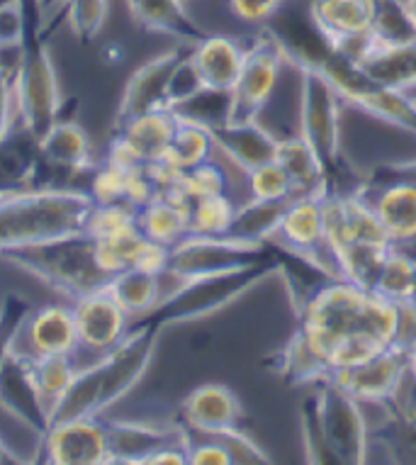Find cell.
<instances>
[{
	"label": "cell",
	"mask_w": 416,
	"mask_h": 465,
	"mask_svg": "<svg viewBox=\"0 0 416 465\" xmlns=\"http://www.w3.org/2000/svg\"><path fill=\"white\" fill-rule=\"evenodd\" d=\"M246 191L249 198L256 200H290L295 198L292 181L278 161H268L263 166L246 173Z\"/></svg>",
	"instance_id": "obj_36"
},
{
	"label": "cell",
	"mask_w": 416,
	"mask_h": 465,
	"mask_svg": "<svg viewBox=\"0 0 416 465\" xmlns=\"http://www.w3.org/2000/svg\"><path fill=\"white\" fill-rule=\"evenodd\" d=\"M275 271V259L272 252L265 259L249 263V266L224 271V273L200 275L183 281V285L173 295L156 310V322L159 324H175V322L203 320L210 314L220 312L234 300L246 295L256 282L263 281V275Z\"/></svg>",
	"instance_id": "obj_4"
},
{
	"label": "cell",
	"mask_w": 416,
	"mask_h": 465,
	"mask_svg": "<svg viewBox=\"0 0 416 465\" xmlns=\"http://www.w3.org/2000/svg\"><path fill=\"white\" fill-rule=\"evenodd\" d=\"M278 139L281 137H275L261 120H232L214 130L217 152L243 176L268 161H275Z\"/></svg>",
	"instance_id": "obj_17"
},
{
	"label": "cell",
	"mask_w": 416,
	"mask_h": 465,
	"mask_svg": "<svg viewBox=\"0 0 416 465\" xmlns=\"http://www.w3.org/2000/svg\"><path fill=\"white\" fill-rule=\"evenodd\" d=\"M295 339L319 371V381L365 363L394 346L397 305L378 292L333 278L300 310Z\"/></svg>",
	"instance_id": "obj_1"
},
{
	"label": "cell",
	"mask_w": 416,
	"mask_h": 465,
	"mask_svg": "<svg viewBox=\"0 0 416 465\" xmlns=\"http://www.w3.org/2000/svg\"><path fill=\"white\" fill-rule=\"evenodd\" d=\"M91 195L64 191L0 195V253L85 234Z\"/></svg>",
	"instance_id": "obj_3"
},
{
	"label": "cell",
	"mask_w": 416,
	"mask_h": 465,
	"mask_svg": "<svg viewBox=\"0 0 416 465\" xmlns=\"http://www.w3.org/2000/svg\"><path fill=\"white\" fill-rule=\"evenodd\" d=\"M46 458L59 465L110 463L107 427L95 417L54 421L45 439Z\"/></svg>",
	"instance_id": "obj_13"
},
{
	"label": "cell",
	"mask_w": 416,
	"mask_h": 465,
	"mask_svg": "<svg viewBox=\"0 0 416 465\" xmlns=\"http://www.w3.org/2000/svg\"><path fill=\"white\" fill-rule=\"evenodd\" d=\"M8 450H5V446H3V443H0V463H3V460H8Z\"/></svg>",
	"instance_id": "obj_47"
},
{
	"label": "cell",
	"mask_w": 416,
	"mask_h": 465,
	"mask_svg": "<svg viewBox=\"0 0 416 465\" xmlns=\"http://www.w3.org/2000/svg\"><path fill=\"white\" fill-rule=\"evenodd\" d=\"M217 436L224 446H227L229 456H232V465H261L271 463V458L265 456L263 449L258 446L253 439H251L246 431L239 429H232V431H224V434H210Z\"/></svg>",
	"instance_id": "obj_41"
},
{
	"label": "cell",
	"mask_w": 416,
	"mask_h": 465,
	"mask_svg": "<svg viewBox=\"0 0 416 465\" xmlns=\"http://www.w3.org/2000/svg\"><path fill=\"white\" fill-rule=\"evenodd\" d=\"M203 78L197 76L195 66L190 62V52L185 54L178 66H175L173 76L168 81V93H166V107L168 110H178L181 105H185L188 100H193L197 93L203 91Z\"/></svg>",
	"instance_id": "obj_39"
},
{
	"label": "cell",
	"mask_w": 416,
	"mask_h": 465,
	"mask_svg": "<svg viewBox=\"0 0 416 465\" xmlns=\"http://www.w3.org/2000/svg\"><path fill=\"white\" fill-rule=\"evenodd\" d=\"M183 434H171L163 429L117 421L107 424V441H110V463H146V458L161 446L181 439Z\"/></svg>",
	"instance_id": "obj_27"
},
{
	"label": "cell",
	"mask_w": 416,
	"mask_h": 465,
	"mask_svg": "<svg viewBox=\"0 0 416 465\" xmlns=\"http://www.w3.org/2000/svg\"><path fill=\"white\" fill-rule=\"evenodd\" d=\"M268 244H278L288 252L310 256L317 263L336 273V261L329 242H326V214H324V195H295L285 205L281 217V227Z\"/></svg>",
	"instance_id": "obj_10"
},
{
	"label": "cell",
	"mask_w": 416,
	"mask_h": 465,
	"mask_svg": "<svg viewBox=\"0 0 416 465\" xmlns=\"http://www.w3.org/2000/svg\"><path fill=\"white\" fill-rule=\"evenodd\" d=\"M409 356H411V373H414V378H416V343H414V349H411V353H409Z\"/></svg>",
	"instance_id": "obj_46"
},
{
	"label": "cell",
	"mask_w": 416,
	"mask_h": 465,
	"mask_svg": "<svg viewBox=\"0 0 416 465\" xmlns=\"http://www.w3.org/2000/svg\"><path fill=\"white\" fill-rule=\"evenodd\" d=\"M68 3H71V0H42V15H46V13H52V10L56 8H61L66 13Z\"/></svg>",
	"instance_id": "obj_45"
},
{
	"label": "cell",
	"mask_w": 416,
	"mask_h": 465,
	"mask_svg": "<svg viewBox=\"0 0 416 465\" xmlns=\"http://www.w3.org/2000/svg\"><path fill=\"white\" fill-rule=\"evenodd\" d=\"M27 353L17 356H74L78 351V329L74 310L52 305L39 310L25 324Z\"/></svg>",
	"instance_id": "obj_20"
},
{
	"label": "cell",
	"mask_w": 416,
	"mask_h": 465,
	"mask_svg": "<svg viewBox=\"0 0 416 465\" xmlns=\"http://www.w3.org/2000/svg\"><path fill=\"white\" fill-rule=\"evenodd\" d=\"M290 200H256L246 198L236 203L234 222L227 237L243 244L265 246L281 227V217Z\"/></svg>",
	"instance_id": "obj_26"
},
{
	"label": "cell",
	"mask_w": 416,
	"mask_h": 465,
	"mask_svg": "<svg viewBox=\"0 0 416 465\" xmlns=\"http://www.w3.org/2000/svg\"><path fill=\"white\" fill-rule=\"evenodd\" d=\"M300 74V134L317 152L332 183L341 156V105L343 100L322 74L310 69Z\"/></svg>",
	"instance_id": "obj_7"
},
{
	"label": "cell",
	"mask_w": 416,
	"mask_h": 465,
	"mask_svg": "<svg viewBox=\"0 0 416 465\" xmlns=\"http://www.w3.org/2000/svg\"><path fill=\"white\" fill-rule=\"evenodd\" d=\"M120 127V137L110 146L107 163L132 171V168L149 166L163 159V153L173 142L178 114L173 110H154V113L132 117Z\"/></svg>",
	"instance_id": "obj_12"
},
{
	"label": "cell",
	"mask_w": 416,
	"mask_h": 465,
	"mask_svg": "<svg viewBox=\"0 0 416 465\" xmlns=\"http://www.w3.org/2000/svg\"><path fill=\"white\" fill-rule=\"evenodd\" d=\"M15 113V98H13V78L0 66V142L5 137Z\"/></svg>",
	"instance_id": "obj_44"
},
{
	"label": "cell",
	"mask_w": 416,
	"mask_h": 465,
	"mask_svg": "<svg viewBox=\"0 0 416 465\" xmlns=\"http://www.w3.org/2000/svg\"><path fill=\"white\" fill-rule=\"evenodd\" d=\"M39 152L59 168H84L91 163V139L76 123H56L39 139Z\"/></svg>",
	"instance_id": "obj_31"
},
{
	"label": "cell",
	"mask_w": 416,
	"mask_h": 465,
	"mask_svg": "<svg viewBox=\"0 0 416 465\" xmlns=\"http://www.w3.org/2000/svg\"><path fill=\"white\" fill-rule=\"evenodd\" d=\"M411 378V356L400 346H390L365 363L341 371L333 378L336 385L351 392L361 404H390Z\"/></svg>",
	"instance_id": "obj_11"
},
{
	"label": "cell",
	"mask_w": 416,
	"mask_h": 465,
	"mask_svg": "<svg viewBox=\"0 0 416 465\" xmlns=\"http://www.w3.org/2000/svg\"><path fill=\"white\" fill-rule=\"evenodd\" d=\"M271 253V246H253L236 242L232 237H195L188 234L171 249L168 271L181 275L183 281L200 278V275L224 273L234 268L249 266L265 259Z\"/></svg>",
	"instance_id": "obj_9"
},
{
	"label": "cell",
	"mask_w": 416,
	"mask_h": 465,
	"mask_svg": "<svg viewBox=\"0 0 416 465\" xmlns=\"http://www.w3.org/2000/svg\"><path fill=\"white\" fill-rule=\"evenodd\" d=\"M407 252L411 253V256H414V261H416V246H407Z\"/></svg>",
	"instance_id": "obj_49"
},
{
	"label": "cell",
	"mask_w": 416,
	"mask_h": 465,
	"mask_svg": "<svg viewBox=\"0 0 416 465\" xmlns=\"http://www.w3.org/2000/svg\"><path fill=\"white\" fill-rule=\"evenodd\" d=\"M372 292L390 302L416 300V261L404 246H394L387 252L380 273L375 278Z\"/></svg>",
	"instance_id": "obj_32"
},
{
	"label": "cell",
	"mask_w": 416,
	"mask_h": 465,
	"mask_svg": "<svg viewBox=\"0 0 416 465\" xmlns=\"http://www.w3.org/2000/svg\"><path fill=\"white\" fill-rule=\"evenodd\" d=\"M13 98H15V114L23 120L25 130L30 132L35 142H39L59 123L56 71L49 49L39 39L27 42L23 64L13 76Z\"/></svg>",
	"instance_id": "obj_6"
},
{
	"label": "cell",
	"mask_w": 416,
	"mask_h": 465,
	"mask_svg": "<svg viewBox=\"0 0 416 465\" xmlns=\"http://www.w3.org/2000/svg\"><path fill=\"white\" fill-rule=\"evenodd\" d=\"M307 458L322 465H361L371 453L365 407L333 381H319L302 402Z\"/></svg>",
	"instance_id": "obj_2"
},
{
	"label": "cell",
	"mask_w": 416,
	"mask_h": 465,
	"mask_svg": "<svg viewBox=\"0 0 416 465\" xmlns=\"http://www.w3.org/2000/svg\"><path fill=\"white\" fill-rule=\"evenodd\" d=\"M285 64L288 62L282 56L281 46L265 32L251 39L246 45L242 74L232 88V120H261V113L275 95Z\"/></svg>",
	"instance_id": "obj_8"
},
{
	"label": "cell",
	"mask_w": 416,
	"mask_h": 465,
	"mask_svg": "<svg viewBox=\"0 0 416 465\" xmlns=\"http://www.w3.org/2000/svg\"><path fill=\"white\" fill-rule=\"evenodd\" d=\"M372 193L365 198L371 200L372 213L378 217L380 227L394 246L416 244V183L392 181V183L371 185Z\"/></svg>",
	"instance_id": "obj_18"
},
{
	"label": "cell",
	"mask_w": 416,
	"mask_h": 465,
	"mask_svg": "<svg viewBox=\"0 0 416 465\" xmlns=\"http://www.w3.org/2000/svg\"><path fill=\"white\" fill-rule=\"evenodd\" d=\"M234 195L217 193L195 198L188 207V234L195 237H227L236 213Z\"/></svg>",
	"instance_id": "obj_34"
},
{
	"label": "cell",
	"mask_w": 416,
	"mask_h": 465,
	"mask_svg": "<svg viewBox=\"0 0 416 465\" xmlns=\"http://www.w3.org/2000/svg\"><path fill=\"white\" fill-rule=\"evenodd\" d=\"M372 35L380 46L409 45L416 39V17L411 15L407 3L400 0H378Z\"/></svg>",
	"instance_id": "obj_35"
},
{
	"label": "cell",
	"mask_w": 416,
	"mask_h": 465,
	"mask_svg": "<svg viewBox=\"0 0 416 465\" xmlns=\"http://www.w3.org/2000/svg\"><path fill=\"white\" fill-rule=\"evenodd\" d=\"M239 397L220 382L200 385L183 400V421L193 434H224L242 427Z\"/></svg>",
	"instance_id": "obj_16"
},
{
	"label": "cell",
	"mask_w": 416,
	"mask_h": 465,
	"mask_svg": "<svg viewBox=\"0 0 416 465\" xmlns=\"http://www.w3.org/2000/svg\"><path fill=\"white\" fill-rule=\"evenodd\" d=\"M361 69L380 85L409 95L416 105V39L400 46H378Z\"/></svg>",
	"instance_id": "obj_25"
},
{
	"label": "cell",
	"mask_w": 416,
	"mask_h": 465,
	"mask_svg": "<svg viewBox=\"0 0 416 465\" xmlns=\"http://www.w3.org/2000/svg\"><path fill=\"white\" fill-rule=\"evenodd\" d=\"M110 10V0H71L66 5V20L71 25L74 37L93 39L103 30Z\"/></svg>",
	"instance_id": "obj_38"
},
{
	"label": "cell",
	"mask_w": 416,
	"mask_h": 465,
	"mask_svg": "<svg viewBox=\"0 0 416 465\" xmlns=\"http://www.w3.org/2000/svg\"><path fill=\"white\" fill-rule=\"evenodd\" d=\"M378 0H312L310 13L326 37L336 39L372 30Z\"/></svg>",
	"instance_id": "obj_23"
},
{
	"label": "cell",
	"mask_w": 416,
	"mask_h": 465,
	"mask_svg": "<svg viewBox=\"0 0 416 465\" xmlns=\"http://www.w3.org/2000/svg\"><path fill=\"white\" fill-rule=\"evenodd\" d=\"M136 227V207L129 203H107V205H93L88 222H85V237L103 239L127 232Z\"/></svg>",
	"instance_id": "obj_37"
},
{
	"label": "cell",
	"mask_w": 416,
	"mask_h": 465,
	"mask_svg": "<svg viewBox=\"0 0 416 465\" xmlns=\"http://www.w3.org/2000/svg\"><path fill=\"white\" fill-rule=\"evenodd\" d=\"M200 439H190L188 436V463L193 465H232L227 446L210 434H197Z\"/></svg>",
	"instance_id": "obj_42"
},
{
	"label": "cell",
	"mask_w": 416,
	"mask_h": 465,
	"mask_svg": "<svg viewBox=\"0 0 416 465\" xmlns=\"http://www.w3.org/2000/svg\"><path fill=\"white\" fill-rule=\"evenodd\" d=\"M136 227L142 229L146 239L173 249L181 239L188 237V207L156 195L152 203L136 210Z\"/></svg>",
	"instance_id": "obj_30"
},
{
	"label": "cell",
	"mask_w": 416,
	"mask_h": 465,
	"mask_svg": "<svg viewBox=\"0 0 416 465\" xmlns=\"http://www.w3.org/2000/svg\"><path fill=\"white\" fill-rule=\"evenodd\" d=\"M288 0H229V10L246 25H268Z\"/></svg>",
	"instance_id": "obj_43"
},
{
	"label": "cell",
	"mask_w": 416,
	"mask_h": 465,
	"mask_svg": "<svg viewBox=\"0 0 416 465\" xmlns=\"http://www.w3.org/2000/svg\"><path fill=\"white\" fill-rule=\"evenodd\" d=\"M400 3H409V0H400Z\"/></svg>",
	"instance_id": "obj_50"
},
{
	"label": "cell",
	"mask_w": 416,
	"mask_h": 465,
	"mask_svg": "<svg viewBox=\"0 0 416 465\" xmlns=\"http://www.w3.org/2000/svg\"><path fill=\"white\" fill-rule=\"evenodd\" d=\"M275 161L285 168V173L295 188V195H326V193H332L324 163L319 161L317 152L307 144V139L300 132L278 139Z\"/></svg>",
	"instance_id": "obj_22"
},
{
	"label": "cell",
	"mask_w": 416,
	"mask_h": 465,
	"mask_svg": "<svg viewBox=\"0 0 416 465\" xmlns=\"http://www.w3.org/2000/svg\"><path fill=\"white\" fill-rule=\"evenodd\" d=\"M214 132L200 123L178 117V127H175L173 142L163 153V159L156 161L161 166H166L173 173H185L190 168L200 166L204 161L214 156Z\"/></svg>",
	"instance_id": "obj_29"
},
{
	"label": "cell",
	"mask_w": 416,
	"mask_h": 465,
	"mask_svg": "<svg viewBox=\"0 0 416 465\" xmlns=\"http://www.w3.org/2000/svg\"><path fill=\"white\" fill-rule=\"evenodd\" d=\"M314 71L336 88L343 103H351L380 123L392 124L416 137V105L409 95L372 81L361 66L341 59L336 49Z\"/></svg>",
	"instance_id": "obj_5"
},
{
	"label": "cell",
	"mask_w": 416,
	"mask_h": 465,
	"mask_svg": "<svg viewBox=\"0 0 416 465\" xmlns=\"http://www.w3.org/2000/svg\"><path fill=\"white\" fill-rule=\"evenodd\" d=\"M74 320L78 329V349L110 353L127 339L129 314L105 288L91 290L76 298Z\"/></svg>",
	"instance_id": "obj_14"
},
{
	"label": "cell",
	"mask_w": 416,
	"mask_h": 465,
	"mask_svg": "<svg viewBox=\"0 0 416 465\" xmlns=\"http://www.w3.org/2000/svg\"><path fill=\"white\" fill-rule=\"evenodd\" d=\"M103 288L117 300V305L129 317H149L161 307V273L127 268L122 273H114Z\"/></svg>",
	"instance_id": "obj_28"
},
{
	"label": "cell",
	"mask_w": 416,
	"mask_h": 465,
	"mask_svg": "<svg viewBox=\"0 0 416 465\" xmlns=\"http://www.w3.org/2000/svg\"><path fill=\"white\" fill-rule=\"evenodd\" d=\"M127 5L132 17L146 30L171 35L190 45L204 37V32L188 15L183 0H127Z\"/></svg>",
	"instance_id": "obj_24"
},
{
	"label": "cell",
	"mask_w": 416,
	"mask_h": 465,
	"mask_svg": "<svg viewBox=\"0 0 416 465\" xmlns=\"http://www.w3.org/2000/svg\"><path fill=\"white\" fill-rule=\"evenodd\" d=\"M246 45L222 35H204L190 49V62L195 66L197 76L203 78L204 88L210 91L232 93L236 78L242 74Z\"/></svg>",
	"instance_id": "obj_19"
},
{
	"label": "cell",
	"mask_w": 416,
	"mask_h": 465,
	"mask_svg": "<svg viewBox=\"0 0 416 465\" xmlns=\"http://www.w3.org/2000/svg\"><path fill=\"white\" fill-rule=\"evenodd\" d=\"M390 249H392V244H349L333 249L336 273L353 285L372 290L380 266H382Z\"/></svg>",
	"instance_id": "obj_33"
},
{
	"label": "cell",
	"mask_w": 416,
	"mask_h": 465,
	"mask_svg": "<svg viewBox=\"0 0 416 465\" xmlns=\"http://www.w3.org/2000/svg\"><path fill=\"white\" fill-rule=\"evenodd\" d=\"M30 42V25L17 0H0V49L25 46Z\"/></svg>",
	"instance_id": "obj_40"
},
{
	"label": "cell",
	"mask_w": 416,
	"mask_h": 465,
	"mask_svg": "<svg viewBox=\"0 0 416 465\" xmlns=\"http://www.w3.org/2000/svg\"><path fill=\"white\" fill-rule=\"evenodd\" d=\"M183 46H175L171 52H163L159 56H154L152 62H146L144 66L132 74L127 88L122 93L120 113L117 120L120 124L129 123L132 117H139L144 113H154V110H168L166 107V93L168 81L173 76L175 66L185 59Z\"/></svg>",
	"instance_id": "obj_15"
},
{
	"label": "cell",
	"mask_w": 416,
	"mask_h": 465,
	"mask_svg": "<svg viewBox=\"0 0 416 465\" xmlns=\"http://www.w3.org/2000/svg\"><path fill=\"white\" fill-rule=\"evenodd\" d=\"M407 5H409V10H411V15L416 17V0H409Z\"/></svg>",
	"instance_id": "obj_48"
},
{
	"label": "cell",
	"mask_w": 416,
	"mask_h": 465,
	"mask_svg": "<svg viewBox=\"0 0 416 465\" xmlns=\"http://www.w3.org/2000/svg\"><path fill=\"white\" fill-rule=\"evenodd\" d=\"M17 356V353H15ZM23 361L25 373L37 397L46 429L59 410L61 400L68 395L71 385L76 382V366L71 356H17Z\"/></svg>",
	"instance_id": "obj_21"
}]
</instances>
